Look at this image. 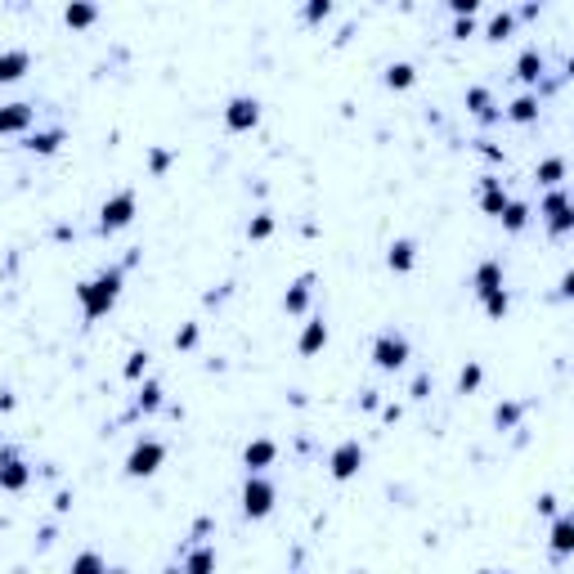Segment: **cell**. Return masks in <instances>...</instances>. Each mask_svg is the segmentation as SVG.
Here are the masks:
<instances>
[{"mask_svg": "<svg viewBox=\"0 0 574 574\" xmlns=\"http://www.w3.org/2000/svg\"><path fill=\"white\" fill-rule=\"evenodd\" d=\"M135 260H139V247H135L121 265H108V269H99L95 278L77 283V306H81L86 323H95V319L112 314V306L121 301V287H126V269H130Z\"/></svg>", "mask_w": 574, "mask_h": 574, "instance_id": "cell-1", "label": "cell"}, {"mask_svg": "<svg viewBox=\"0 0 574 574\" xmlns=\"http://www.w3.org/2000/svg\"><path fill=\"white\" fill-rule=\"evenodd\" d=\"M162 462H167V440H158V436H139V440L130 445L121 471H126V480H149V476L162 471Z\"/></svg>", "mask_w": 574, "mask_h": 574, "instance_id": "cell-2", "label": "cell"}, {"mask_svg": "<svg viewBox=\"0 0 574 574\" xmlns=\"http://www.w3.org/2000/svg\"><path fill=\"white\" fill-rule=\"evenodd\" d=\"M135 215H139V198H135V189H117V193H108L104 206H99V234H121V229H130V225H135Z\"/></svg>", "mask_w": 574, "mask_h": 574, "instance_id": "cell-3", "label": "cell"}, {"mask_svg": "<svg viewBox=\"0 0 574 574\" xmlns=\"http://www.w3.org/2000/svg\"><path fill=\"white\" fill-rule=\"evenodd\" d=\"M408 359H413V345H408V337H404L399 328H382V332L373 337V364H377L382 373H399Z\"/></svg>", "mask_w": 574, "mask_h": 574, "instance_id": "cell-4", "label": "cell"}, {"mask_svg": "<svg viewBox=\"0 0 574 574\" xmlns=\"http://www.w3.org/2000/svg\"><path fill=\"white\" fill-rule=\"evenodd\" d=\"M238 502H243V516H247V521H265V516L274 512V502H278V485H274L269 476H247Z\"/></svg>", "mask_w": 574, "mask_h": 574, "instance_id": "cell-5", "label": "cell"}, {"mask_svg": "<svg viewBox=\"0 0 574 574\" xmlns=\"http://www.w3.org/2000/svg\"><path fill=\"white\" fill-rule=\"evenodd\" d=\"M539 215L547 221V234H552V238H565V234L574 229V202H570L565 184H556V189H547V193H543Z\"/></svg>", "mask_w": 574, "mask_h": 574, "instance_id": "cell-6", "label": "cell"}, {"mask_svg": "<svg viewBox=\"0 0 574 574\" xmlns=\"http://www.w3.org/2000/svg\"><path fill=\"white\" fill-rule=\"evenodd\" d=\"M32 485V462L23 458L19 445H0V489L5 493H23Z\"/></svg>", "mask_w": 574, "mask_h": 574, "instance_id": "cell-7", "label": "cell"}, {"mask_svg": "<svg viewBox=\"0 0 574 574\" xmlns=\"http://www.w3.org/2000/svg\"><path fill=\"white\" fill-rule=\"evenodd\" d=\"M364 462H368V449L364 445H359V440H341L332 454H328V476L332 480H354L359 471H364Z\"/></svg>", "mask_w": 574, "mask_h": 574, "instance_id": "cell-8", "label": "cell"}, {"mask_svg": "<svg viewBox=\"0 0 574 574\" xmlns=\"http://www.w3.org/2000/svg\"><path fill=\"white\" fill-rule=\"evenodd\" d=\"M225 126L229 130H256L260 126V99L256 95H234L229 104H225Z\"/></svg>", "mask_w": 574, "mask_h": 574, "instance_id": "cell-9", "label": "cell"}, {"mask_svg": "<svg viewBox=\"0 0 574 574\" xmlns=\"http://www.w3.org/2000/svg\"><path fill=\"white\" fill-rule=\"evenodd\" d=\"M274 462H278V440H269V436L247 440V449H243V471L247 476H265Z\"/></svg>", "mask_w": 574, "mask_h": 574, "instance_id": "cell-10", "label": "cell"}, {"mask_svg": "<svg viewBox=\"0 0 574 574\" xmlns=\"http://www.w3.org/2000/svg\"><path fill=\"white\" fill-rule=\"evenodd\" d=\"M314 283H319V274H301L292 287L283 292V310L292 314V319H310V297H314Z\"/></svg>", "mask_w": 574, "mask_h": 574, "instance_id": "cell-11", "label": "cell"}, {"mask_svg": "<svg viewBox=\"0 0 574 574\" xmlns=\"http://www.w3.org/2000/svg\"><path fill=\"white\" fill-rule=\"evenodd\" d=\"M36 121V104L19 99V104H0V135H27Z\"/></svg>", "mask_w": 574, "mask_h": 574, "instance_id": "cell-12", "label": "cell"}, {"mask_svg": "<svg viewBox=\"0 0 574 574\" xmlns=\"http://www.w3.org/2000/svg\"><path fill=\"white\" fill-rule=\"evenodd\" d=\"M215 565H221V556H215L211 543H189L184 556H180V570H184V574H215Z\"/></svg>", "mask_w": 574, "mask_h": 574, "instance_id": "cell-13", "label": "cell"}, {"mask_svg": "<svg viewBox=\"0 0 574 574\" xmlns=\"http://www.w3.org/2000/svg\"><path fill=\"white\" fill-rule=\"evenodd\" d=\"M543 72H547V54H543L539 45L521 50V58H516V81H521V86H539Z\"/></svg>", "mask_w": 574, "mask_h": 574, "instance_id": "cell-14", "label": "cell"}, {"mask_svg": "<svg viewBox=\"0 0 574 574\" xmlns=\"http://www.w3.org/2000/svg\"><path fill=\"white\" fill-rule=\"evenodd\" d=\"M508 202H512V193L502 189V180H498V175H480V211H485V215H493V221H498Z\"/></svg>", "mask_w": 574, "mask_h": 574, "instance_id": "cell-15", "label": "cell"}, {"mask_svg": "<svg viewBox=\"0 0 574 574\" xmlns=\"http://www.w3.org/2000/svg\"><path fill=\"white\" fill-rule=\"evenodd\" d=\"M328 337H332V332H328V319H323V314H310V319L301 323L297 350H301V354H319V350L328 345Z\"/></svg>", "mask_w": 574, "mask_h": 574, "instance_id": "cell-16", "label": "cell"}, {"mask_svg": "<svg viewBox=\"0 0 574 574\" xmlns=\"http://www.w3.org/2000/svg\"><path fill=\"white\" fill-rule=\"evenodd\" d=\"M547 543H552V561L561 565V561L574 552V516L556 512V516H552V539H547Z\"/></svg>", "mask_w": 574, "mask_h": 574, "instance_id": "cell-17", "label": "cell"}, {"mask_svg": "<svg viewBox=\"0 0 574 574\" xmlns=\"http://www.w3.org/2000/svg\"><path fill=\"white\" fill-rule=\"evenodd\" d=\"M539 112H543V104H539V90H525V95H516L508 108H502V117H508V121H516V126H534V121H539Z\"/></svg>", "mask_w": 574, "mask_h": 574, "instance_id": "cell-18", "label": "cell"}, {"mask_svg": "<svg viewBox=\"0 0 574 574\" xmlns=\"http://www.w3.org/2000/svg\"><path fill=\"white\" fill-rule=\"evenodd\" d=\"M498 287H502V260H480L471 269V292L485 301L489 292H498Z\"/></svg>", "mask_w": 574, "mask_h": 574, "instance_id": "cell-19", "label": "cell"}, {"mask_svg": "<svg viewBox=\"0 0 574 574\" xmlns=\"http://www.w3.org/2000/svg\"><path fill=\"white\" fill-rule=\"evenodd\" d=\"M27 67H32V50H23V45H14V50H0V86L19 81Z\"/></svg>", "mask_w": 574, "mask_h": 574, "instance_id": "cell-20", "label": "cell"}, {"mask_svg": "<svg viewBox=\"0 0 574 574\" xmlns=\"http://www.w3.org/2000/svg\"><path fill=\"white\" fill-rule=\"evenodd\" d=\"M63 139H67V130H63V126H50V130H32L23 149L36 153V158H50V153H58V144H63Z\"/></svg>", "mask_w": 574, "mask_h": 574, "instance_id": "cell-21", "label": "cell"}, {"mask_svg": "<svg viewBox=\"0 0 574 574\" xmlns=\"http://www.w3.org/2000/svg\"><path fill=\"white\" fill-rule=\"evenodd\" d=\"M386 265H391V274H408L417 265V243L413 238H395L386 247Z\"/></svg>", "mask_w": 574, "mask_h": 574, "instance_id": "cell-22", "label": "cell"}, {"mask_svg": "<svg viewBox=\"0 0 574 574\" xmlns=\"http://www.w3.org/2000/svg\"><path fill=\"white\" fill-rule=\"evenodd\" d=\"M467 112H471V117H480L485 126L502 117V112H498V104H493V95H489L485 86H471V90H467Z\"/></svg>", "mask_w": 574, "mask_h": 574, "instance_id": "cell-23", "label": "cell"}, {"mask_svg": "<svg viewBox=\"0 0 574 574\" xmlns=\"http://www.w3.org/2000/svg\"><path fill=\"white\" fill-rule=\"evenodd\" d=\"M530 202H521V198H512L508 206H502V215H498V221H502V229H508V234H521L525 225H530Z\"/></svg>", "mask_w": 574, "mask_h": 574, "instance_id": "cell-24", "label": "cell"}, {"mask_svg": "<svg viewBox=\"0 0 574 574\" xmlns=\"http://www.w3.org/2000/svg\"><path fill=\"white\" fill-rule=\"evenodd\" d=\"M386 90H408L413 81H417V67L408 63V58H399V63H386Z\"/></svg>", "mask_w": 574, "mask_h": 574, "instance_id": "cell-25", "label": "cell"}, {"mask_svg": "<svg viewBox=\"0 0 574 574\" xmlns=\"http://www.w3.org/2000/svg\"><path fill=\"white\" fill-rule=\"evenodd\" d=\"M63 23L67 27H95L99 23V5H86V0H72L63 10Z\"/></svg>", "mask_w": 574, "mask_h": 574, "instance_id": "cell-26", "label": "cell"}, {"mask_svg": "<svg viewBox=\"0 0 574 574\" xmlns=\"http://www.w3.org/2000/svg\"><path fill=\"white\" fill-rule=\"evenodd\" d=\"M162 408V382L158 377H144L139 395H135V413H158Z\"/></svg>", "mask_w": 574, "mask_h": 574, "instance_id": "cell-27", "label": "cell"}, {"mask_svg": "<svg viewBox=\"0 0 574 574\" xmlns=\"http://www.w3.org/2000/svg\"><path fill=\"white\" fill-rule=\"evenodd\" d=\"M516 32V10H498L489 23H485V41H508Z\"/></svg>", "mask_w": 574, "mask_h": 574, "instance_id": "cell-28", "label": "cell"}, {"mask_svg": "<svg viewBox=\"0 0 574 574\" xmlns=\"http://www.w3.org/2000/svg\"><path fill=\"white\" fill-rule=\"evenodd\" d=\"M67 574H108V561H104L95 547H86V552H77V556H72Z\"/></svg>", "mask_w": 574, "mask_h": 574, "instance_id": "cell-29", "label": "cell"}, {"mask_svg": "<svg viewBox=\"0 0 574 574\" xmlns=\"http://www.w3.org/2000/svg\"><path fill=\"white\" fill-rule=\"evenodd\" d=\"M525 408H530V404H521V399L498 404V408H493V426H498V430H516V422L525 417Z\"/></svg>", "mask_w": 574, "mask_h": 574, "instance_id": "cell-30", "label": "cell"}, {"mask_svg": "<svg viewBox=\"0 0 574 574\" xmlns=\"http://www.w3.org/2000/svg\"><path fill=\"white\" fill-rule=\"evenodd\" d=\"M534 180H539L543 189H556V184L565 180V158H543V162L534 167Z\"/></svg>", "mask_w": 574, "mask_h": 574, "instance_id": "cell-31", "label": "cell"}, {"mask_svg": "<svg viewBox=\"0 0 574 574\" xmlns=\"http://www.w3.org/2000/svg\"><path fill=\"white\" fill-rule=\"evenodd\" d=\"M480 382H485V364H480V359H467L462 373H458V395H471Z\"/></svg>", "mask_w": 574, "mask_h": 574, "instance_id": "cell-32", "label": "cell"}, {"mask_svg": "<svg viewBox=\"0 0 574 574\" xmlns=\"http://www.w3.org/2000/svg\"><path fill=\"white\" fill-rule=\"evenodd\" d=\"M149 359H153L149 350H130V354H126L121 377H126V382H144V373H149Z\"/></svg>", "mask_w": 574, "mask_h": 574, "instance_id": "cell-33", "label": "cell"}, {"mask_svg": "<svg viewBox=\"0 0 574 574\" xmlns=\"http://www.w3.org/2000/svg\"><path fill=\"white\" fill-rule=\"evenodd\" d=\"M480 306H485V314H489V319H508V310H512V297H508V287H498V292H489V297H485Z\"/></svg>", "mask_w": 574, "mask_h": 574, "instance_id": "cell-34", "label": "cell"}, {"mask_svg": "<svg viewBox=\"0 0 574 574\" xmlns=\"http://www.w3.org/2000/svg\"><path fill=\"white\" fill-rule=\"evenodd\" d=\"M269 234H274V215H269V211H256L252 221H247V238H252V243H265Z\"/></svg>", "mask_w": 574, "mask_h": 574, "instance_id": "cell-35", "label": "cell"}, {"mask_svg": "<svg viewBox=\"0 0 574 574\" xmlns=\"http://www.w3.org/2000/svg\"><path fill=\"white\" fill-rule=\"evenodd\" d=\"M332 10H337L332 0H310V5L301 10V19H306V23H323V19H332Z\"/></svg>", "mask_w": 574, "mask_h": 574, "instance_id": "cell-36", "label": "cell"}, {"mask_svg": "<svg viewBox=\"0 0 574 574\" xmlns=\"http://www.w3.org/2000/svg\"><path fill=\"white\" fill-rule=\"evenodd\" d=\"M171 162H175V153H171V149H153V153H149V171H153V175H167V171H171Z\"/></svg>", "mask_w": 574, "mask_h": 574, "instance_id": "cell-37", "label": "cell"}, {"mask_svg": "<svg viewBox=\"0 0 574 574\" xmlns=\"http://www.w3.org/2000/svg\"><path fill=\"white\" fill-rule=\"evenodd\" d=\"M198 337H202V328H198V323H184V328L175 332V350H193Z\"/></svg>", "mask_w": 574, "mask_h": 574, "instance_id": "cell-38", "label": "cell"}, {"mask_svg": "<svg viewBox=\"0 0 574 574\" xmlns=\"http://www.w3.org/2000/svg\"><path fill=\"white\" fill-rule=\"evenodd\" d=\"M480 27H476V19H454V27H449V36L454 41H467V36H476Z\"/></svg>", "mask_w": 574, "mask_h": 574, "instance_id": "cell-39", "label": "cell"}, {"mask_svg": "<svg viewBox=\"0 0 574 574\" xmlns=\"http://www.w3.org/2000/svg\"><path fill=\"white\" fill-rule=\"evenodd\" d=\"M449 10H454L458 19H476V14H480V0H449Z\"/></svg>", "mask_w": 574, "mask_h": 574, "instance_id": "cell-40", "label": "cell"}, {"mask_svg": "<svg viewBox=\"0 0 574 574\" xmlns=\"http://www.w3.org/2000/svg\"><path fill=\"white\" fill-rule=\"evenodd\" d=\"M426 391H430V373H417L413 377V399H426Z\"/></svg>", "mask_w": 574, "mask_h": 574, "instance_id": "cell-41", "label": "cell"}, {"mask_svg": "<svg viewBox=\"0 0 574 574\" xmlns=\"http://www.w3.org/2000/svg\"><path fill=\"white\" fill-rule=\"evenodd\" d=\"M539 516H556V493H539Z\"/></svg>", "mask_w": 574, "mask_h": 574, "instance_id": "cell-42", "label": "cell"}, {"mask_svg": "<svg viewBox=\"0 0 574 574\" xmlns=\"http://www.w3.org/2000/svg\"><path fill=\"white\" fill-rule=\"evenodd\" d=\"M72 508V489H58V498H54V512H67Z\"/></svg>", "mask_w": 574, "mask_h": 574, "instance_id": "cell-43", "label": "cell"}, {"mask_svg": "<svg viewBox=\"0 0 574 574\" xmlns=\"http://www.w3.org/2000/svg\"><path fill=\"white\" fill-rule=\"evenodd\" d=\"M480 153H485V158H489V162H502V153H498V149H493V144H489V139H480Z\"/></svg>", "mask_w": 574, "mask_h": 574, "instance_id": "cell-44", "label": "cell"}, {"mask_svg": "<svg viewBox=\"0 0 574 574\" xmlns=\"http://www.w3.org/2000/svg\"><path fill=\"white\" fill-rule=\"evenodd\" d=\"M561 297H574V274H570V269L561 274Z\"/></svg>", "mask_w": 574, "mask_h": 574, "instance_id": "cell-45", "label": "cell"}, {"mask_svg": "<svg viewBox=\"0 0 574 574\" xmlns=\"http://www.w3.org/2000/svg\"><path fill=\"white\" fill-rule=\"evenodd\" d=\"M359 404H364V408H377V404H382V395H377V391H364V399H359Z\"/></svg>", "mask_w": 574, "mask_h": 574, "instance_id": "cell-46", "label": "cell"}, {"mask_svg": "<svg viewBox=\"0 0 574 574\" xmlns=\"http://www.w3.org/2000/svg\"><path fill=\"white\" fill-rule=\"evenodd\" d=\"M108 574H130V570H121V565H108Z\"/></svg>", "mask_w": 574, "mask_h": 574, "instance_id": "cell-47", "label": "cell"}, {"mask_svg": "<svg viewBox=\"0 0 574 574\" xmlns=\"http://www.w3.org/2000/svg\"><path fill=\"white\" fill-rule=\"evenodd\" d=\"M162 574H184V570H180V565H167V570H162Z\"/></svg>", "mask_w": 574, "mask_h": 574, "instance_id": "cell-48", "label": "cell"}]
</instances>
